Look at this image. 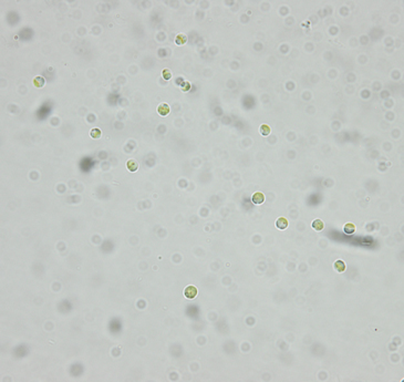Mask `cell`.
<instances>
[{
	"label": "cell",
	"instance_id": "cell-3",
	"mask_svg": "<svg viewBox=\"0 0 404 382\" xmlns=\"http://www.w3.org/2000/svg\"><path fill=\"white\" fill-rule=\"evenodd\" d=\"M251 200H252V203L256 204V205H260V204H262L265 202V195H264L261 192H256V193L252 195Z\"/></svg>",
	"mask_w": 404,
	"mask_h": 382
},
{
	"label": "cell",
	"instance_id": "cell-12",
	"mask_svg": "<svg viewBox=\"0 0 404 382\" xmlns=\"http://www.w3.org/2000/svg\"><path fill=\"white\" fill-rule=\"evenodd\" d=\"M101 134H102V132H101V130H100V129H98V127H94V129H92L91 132H90V135H91V138H94V140H96V138H101Z\"/></svg>",
	"mask_w": 404,
	"mask_h": 382
},
{
	"label": "cell",
	"instance_id": "cell-1",
	"mask_svg": "<svg viewBox=\"0 0 404 382\" xmlns=\"http://www.w3.org/2000/svg\"><path fill=\"white\" fill-rule=\"evenodd\" d=\"M197 294H198V290H197V288L195 287V286H192V285H189V286H187V287L184 289V296H185L186 298L187 299H194V298H196V296H197Z\"/></svg>",
	"mask_w": 404,
	"mask_h": 382
},
{
	"label": "cell",
	"instance_id": "cell-8",
	"mask_svg": "<svg viewBox=\"0 0 404 382\" xmlns=\"http://www.w3.org/2000/svg\"><path fill=\"white\" fill-rule=\"evenodd\" d=\"M33 84H34V87H44V84H46V80H44L42 76H36V78L33 79Z\"/></svg>",
	"mask_w": 404,
	"mask_h": 382
},
{
	"label": "cell",
	"instance_id": "cell-7",
	"mask_svg": "<svg viewBox=\"0 0 404 382\" xmlns=\"http://www.w3.org/2000/svg\"><path fill=\"white\" fill-rule=\"evenodd\" d=\"M259 132H260V134H261V135H264V136H267V135L270 134L271 129H270V126L268 125V124H262V125H260V127H259Z\"/></svg>",
	"mask_w": 404,
	"mask_h": 382
},
{
	"label": "cell",
	"instance_id": "cell-14",
	"mask_svg": "<svg viewBox=\"0 0 404 382\" xmlns=\"http://www.w3.org/2000/svg\"><path fill=\"white\" fill-rule=\"evenodd\" d=\"M189 87H189L188 82H184V83H183V85H182V90H183V91H187Z\"/></svg>",
	"mask_w": 404,
	"mask_h": 382
},
{
	"label": "cell",
	"instance_id": "cell-4",
	"mask_svg": "<svg viewBox=\"0 0 404 382\" xmlns=\"http://www.w3.org/2000/svg\"><path fill=\"white\" fill-rule=\"evenodd\" d=\"M126 167L130 172H136L138 170V163L136 160H128L126 162Z\"/></svg>",
	"mask_w": 404,
	"mask_h": 382
},
{
	"label": "cell",
	"instance_id": "cell-13",
	"mask_svg": "<svg viewBox=\"0 0 404 382\" xmlns=\"http://www.w3.org/2000/svg\"><path fill=\"white\" fill-rule=\"evenodd\" d=\"M163 78L165 80H171L172 78V71L170 69H164L163 70Z\"/></svg>",
	"mask_w": 404,
	"mask_h": 382
},
{
	"label": "cell",
	"instance_id": "cell-9",
	"mask_svg": "<svg viewBox=\"0 0 404 382\" xmlns=\"http://www.w3.org/2000/svg\"><path fill=\"white\" fill-rule=\"evenodd\" d=\"M343 230L346 234H353L355 232V225L352 224V223H346L344 227H343Z\"/></svg>",
	"mask_w": 404,
	"mask_h": 382
},
{
	"label": "cell",
	"instance_id": "cell-2",
	"mask_svg": "<svg viewBox=\"0 0 404 382\" xmlns=\"http://www.w3.org/2000/svg\"><path fill=\"white\" fill-rule=\"evenodd\" d=\"M170 111H171V109H170V105H168L167 103H161L160 105L157 106V113L160 115H162V117L168 115Z\"/></svg>",
	"mask_w": 404,
	"mask_h": 382
},
{
	"label": "cell",
	"instance_id": "cell-10",
	"mask_svg": "<svg viewBox=\"0 0 404 382\" xmlns=\"http://www.w3.org/2000/svg\"><path fill=\"white\" fill-rule=\"evenodd\" d=\"M335 268L337 269L338 273H342V271L346 270V264H344V262H342V260H337V262H335Z\"/></svg>",
	"mask_w": 404,
	"mask_h": 382
},
{
	"label": "cell",
	"instance_id": "cell-11",
	"mask_svg": "<svg viewBox=\"0 0 404 382\" xmlns=\"http://www.w3.org/2000/svg\"><path fill=\"white\" fill-rule=\"evenodd\" d=\"M186 41H187V37H186L185 34H178V36H176V38H175V43L178 44V46L185 44Z\"/></svg>",
	"mask_w": 404,
	"mask_h": 382
},
{
	"label": "cell",
	"instance_id": "cell-6",
	"mask_svg": "<svg viewBox=\"0 0 404 382\" xmlns=\"http://www.w3.org/2000/svg\"><path fill=\"white\" fill-rule=\"evenodd\" d=\"M324 227V224L321 219H314L312 222V228L317 232H321Z\"/></svg>",
	"mask_w": 404,
	"mask_h": 382
},
{
	"label": "cell",
	"instance_id": "cell-5",
	"mask_svg": "<svg viewBox=\"0 0 404 382\" xmlns=\"http://www.w3.org/2000/svg\"><path fill=\"white\" fill-rule=\"evenodd\" d=\"M276 226H277V228H278V229H286L288 227L287 218H285V217H279V218L277 219Z\"/></svg>",
	"mask_w": 404,
	"mask_h": 382
}]
</instances>
